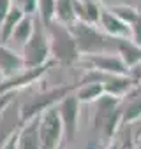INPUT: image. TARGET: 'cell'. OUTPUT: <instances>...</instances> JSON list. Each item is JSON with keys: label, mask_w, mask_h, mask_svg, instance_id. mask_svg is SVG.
I'll return each instance as SVG.
<instances>
[{"label": "cell", "mask_w": 141, "mask_h": 149, "mask_svg": "<svg viewBox=\"0 0 141 149\" xmlns=\"http://www.w3.org/2000/svg\"><path fill=\"white\" fill-rule=\"evenodd\" d=\"M87 83V79L76 83V84H67V86H60L49 91H44L37 97H34L32 100H28L27 104H23L21 111H20V125H25L27 121H30L32 118L39 116L41 112H44L46 109L56 105V102H62L67 95H70L73 91H76L80 86H83Z\"/></svg>", "instance_id": "1"}, {"label": "cell", "mask_w": 141, "mask_h": 149, "mask_svg": "<svg viewBox=\"0 0 141 149\" xmlns=\"http://www.w3.org/2000/svg\"><path fill=\"white\" fill-rule=\"evenodd\" d=\"M42 26H44L42 19L39 16H35L34 18V30L23 46L21 58H23L25 67H37V65H42L44 61H48V56L51 51L49 49V37Z\"/></svg>", "instance_id": "2"}, {"label": "cell", "mask_w": 141, "mask_h": 149, "mask_svg": "<svg viewBox=\"0 0 141 149\" xmlns=\"http://www.w3.org/2000/svg\"><path fill=\"white\" fill-rule=\"evenodd\" d=\"M69 32L74 37V42L78 46L80 53L85 54H99L108 49V39L99 33V30L94 26V23L88 21H76L70 25L69 23Z\"/></svg>", "instance_id": "3"}, {"label": "cell", "mask_w": 141, "mask_h": 149, "mask_svg": "<svg viewBox=\"0 0 141 149\" xmlns=\"http://www.w3.org/2000/svg\"><path fill=\"white\" fill-rule=\"evenodd\" d=\"M46 28H49V49L53 51L56 61H62V63H73L78 60L80 56V51H78V46L74 42V37L70 35L69 28L63 25V23H58V25H48Z\"/></svg>", "instance_id": "4"}, {"label": "cell", "mask_w": 141, "mask_h": 149, "mask_svg": "<svg viewBox=\"0 0 141 149\" xmlns=\"http://www.w3.org/2000/svg\"><path fill=\"white\" fill-rule=\"evenodd\" d=\"M63 135V125L56 105L41 112L39 123V137H41V149H58L60 140Z\"/></svg>", "instance_id": "5"}, {"label": "cell", "mask_w": 141, "mask_h": 149, "mask_svg": "<svg viewBox=\"0 0 141 149\" xmlns=\"http://www.w3.org/2000/svg\"><path fill=\"white\" fill-rule=\"evenodd\" d=\"M55 63H56V60H48V61H44L42 65H37V67H25L23 74H20V76H11V77H7V79H4L0 83V95L13 93V91L20 90V88H23V86H28V84L35 83Z\"/></svg>", "instance_id": "6"}, {"label": "cell", "mask_w": 141, "mask_h": 149, "mask_svg": "<svg viewBox=\"0 0 141 149\" xmlns=\"http://www.w3.org/2000/svg\"><path fill=\"white\" fill-rule=\"evenodd\" d=\"M78 97L76 95H67L62 102H60V107H58V112H60V118H62V125H63V133L69 140H73L74 133H76V123H78Z\"/></svg>", "instance_id": "7"}, {"label": "cell", "mask_w": 141, "mask_h": 149, "mask_svg": "<svg viewBox=\"0 0 141 149\" xmlns=\"http://www.w3.org/2000/svg\"><path fill=\"white\" fill-rule=\"evenodd\" d=\"M88 61L94 68L111 74V76H127L129 74V67L123 63L122 56H109L99 53V54H88Z\"/></svg>", "instance_id": "8"}, {"label": "cell", "mask_w": 141, "mask_h": 149, "mask_svg": "<svg viewBox=\"0 0 141 149\" xmlns=\"http://www.w3.org/2000/svg\"><path fill=\"white\" fill-rule=\"evenodd\" d=\"M39 123H41V114L21 125L23 128L20 130L18 135V149H41Z\"/></svg>", "instance_id": "9"}, {"label": "cell", "mask_w": 141, "mask_h": 149, "mask_svg": "<svg viewBox=\"0 0 141 149\" xmlns=\"http://www.w3.org/2000/svg\"><path fill=\"white\" fill-rule=\"evenodd\" d=\"M99 21L101 26L113 37L116 39H123V37H130V25H127L125 21H122L118 16H115L111 11H106L101 7V14H99Z\"/></svg>", "instance_id": "10"}, {"label": "cell", "mask_w": 141, "mask_h": 149, "mask_svg": "<svg viewBox=\"0 0 141 149\" xmlns=\"http://www.w3.org/2000/svg\"><path fill=\"white\" fill-rule=\"evenodd\" d=\"M23 58L18 56L13 49L6 47L0 44V70L4 74V79L14 76V72H18L20 68H23Z\"/></svg>", "instance_id": "11"}, {"label": "cell", "mask_w": 141, "mask_h": 149, "mask_svg": "<svg viewBox=\"0 0 141 149\" xmlns=\"http://www.w3.org/2000/svg\"><path fill=\"white\" fill-rule=\"evenodd\" d=\"M99 109H97V116H95V128L102 130L104 125L108 123V119L113 116V112L116 111V104H118V97H113L109 93H102L99 98Z\"/></svg>", "instance_id": "12"}, {"label": "cell", "mask_w": 141, "mask_h": 149, "mask_svg": "<svg viewBox=\"0 0 141 149\" xmlns=\"http://www.w3.org/2000/svg\"><path fill=\"white\" fill-rule=\"evenodd\" d=\"M116 47H118V51H120V56H122L123 63H125L129 68H132V67H136V65L141 63V47L136 46V44H134L132 40H129L127 37L116 39Z\"/></svg>", "instance_id": "13"}, {"label": "cell", "mask_w": 141, "mask_h": 149, "mask_svg": "<svg viewBox=\"0 0 141 149\" xmlns=\"http://www.w3.org/2000/svg\"><path fill=\"white\" fill-rule=\"evenodd\" d=\"M23 16H25V13H23V9H21L20 6H13V7L9 9L7 16L4 18L2 23H0V40L6 42V40H9V39L13 37V32H14L16 25L20 23V19H21Z\"/></svg>", "instance_id": "14"}, {"label": "cell", "mask_w": 141, "mask_h": 149, "mask_svg": "<svg viewBox=\"0 0 141 149\" xmlns=\"http://www.w3.org/2000/svg\"><path fill=\"white\" fill-rule=\"evenodd\" d=\"M136 83V79H130L127 76H115L113 81L104 84V93H109L113 97H120L122 93H125L132 84Z\"/></svg>", "instance_id": "15"}, {"label": "cell", "mask_w": 141, "mask_h": 149, "mask_svg": "<svg viewBox=\"0 0 141 149\" xmlns=\"http://www.w3.org/2000/svg\"><path fill=\"white\" fill-rule=\"evenodd\" d=\"M104 93V84L101 83H92V84H83L76 90V97L80 102H94Z\"/></svg>", "instance_id": "16"}, {"label": "cell", "mask_w": 141, "mask_h": 149, "mask_svg": "<svg viewBox=\"0 0 141 149\" xmlns=\"http://www.w3.org/2000/svg\"><path fill=\"white\" fill-rule=\"evenodd\" d=\"M55 16L58 18L60 23L69 25L70 21H74L76 13H74V0H56V9Z\"/></svg>", "instance_id": "17"}, {"label": "cell", "mask_w": 141, "mask_h": 149, "mask_svg": "<svg viewBox=\"0 0 141 149\" xmlns=\"http://www.w3.org/2000/svg\"><path fill=\"white\" fill-rule=\"evenodd\" d=\"M32 30H34V18H30V16H23V18L20 19V23L16 25V28H14V32H13V37H14L18 42L25 44L27 39L30 37Z\"/></svg>", "instance_id": "18"}, {"label": "cell", "mask_w": 141, "mask_h": 149, "mask_svg": "<svg viewBox=\"0 0 141 149\" xmlns=\"http://www.w3.org/2000/svg\"><path fill=\"white\" fill-rule=\"evenodd\" d=\"M37 9H39V18L42 19L44 26H48L53 23V18H55L56 0H37Z\"/></svg>", "instance_id": "19"}, {"label": "cell", "mask_w": 141, "mask_h": 149, "mask_svg": "<svg viewBox=\"0 0 141 149\" xmlns=\"http://www.w3.org/2000/svg\"><path fill=\"white\" fill-rule=\"evenodd\" d=\"M137 118H141V98L134 100L122 111V125H129V123L136 121Z\"/></svg>", "instance_id": "20"}, {"label": "cell", "mask_w": 141, "mask_h": 149, "mask_svg": "<svg viewBox=\"0 0 141 149\" xmlns=\"http://www.w3.org/2000/svg\"><path fill=\"white\" fill-rule=\"evenodd\" d=\"M111 13H113L115 16H118L122 21H125L127 25H132V23L137 19V16H139V13H137L136 9L127 7V6H115V7L111 9Z\"/></svg>", "instance_id": "21"}, {"label": "cell", "mask_w": 141, "mask_h": 149, "mask_svg": "<svg viewBox=\"0 0 141 149\" xmlns=\"http://www.w3.org/2000/svg\"><path fill=\"white\" fill-rule=\"evenodd\" d=\"M130 35H132V42L136 44V46H139L141 47V13H139V16H137V19L130 25Z\"/></svg>", "instance_id": "22"}, {"label": "cell", "mask_w": 141, "mask_h": 149, "mask_svg": "<svg viewBox=\"0 0 141 149\" xmlns=\"http://www.w3.org/2000/svg\"><path fill=\"white\" fill-rule=\"evenodd\" d=\"M11 7H13L11 0H0V23L4 21V18L7 16V13H9Z\"/></svg>", "instance_id": "23"}, {"label": "cell", "mask_w": 141, "mask_h": 149, "mask_svg": "<svg viewBox=\"0 0 141 149\" xmlns=\"http://www.w3.org/2000/svg\"><path fill=\"white\" fill-rule=\"evenodd\" d=\"M13 102V93H4L0 95V114H2Z\"/></svg>", "instance_id": "24"}, {"label": "cell", "mask_w": 141, "mask_h": 149, "mask_svg": "<svg viewBox=\"0 0 141 149\" xmlns=\"http://www.w3.org/2000/svg\"><path fill=\"white\" fill-rule=\"evenodd\" d=\"M120 149H134V142L130 140V137H127V140L123 142V146H122Z\"/></svg>", "instance_id": "25"}, {"label": "cell", "mask_w": 141, "mask_h": 149, "mask_svg": "<svg viewBox=\"0 0 141 149\" xmlns=\"http://www.w3.org/2000/svg\"><path fill=\"white\" fill-rule=\"evenodd\" d=\"M4 81V74H2V70H0V83Z\"/></svg>", "instance_id": "26"}, {"label": "cell", "mask_w": 141, "mask_h": 149, "mask_svg": "<svg viewBox=\"0 0 141 149\" xmlns=\"http://www.w3.org/2000/svg\"><path fill=\"white\" fill-rule=\"evenodd\" d=\"M137 139H141V126H139V130H137Z\"/></svg>", "instance_id": "27"}, {"label": "cell", "mask_w": 141, "mask_h": 149, "mask_svg": "<svg viewBox=\"0 0 141 149\" xmlns=\"http://www.w3.org/2000/svg\"><path fill=\"white\" fill-rule=\"evenodd\" d=\"M58 149H62V146H60V147H58Z\"/></svg>", "instance_id": "28"}]
</instances>
